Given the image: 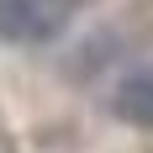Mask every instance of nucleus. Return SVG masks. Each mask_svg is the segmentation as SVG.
Wrapping results in <instances>:
<instances>
[{"label": "nucleus", "mask_w": 153, "mask_h": 153, "mask_svg": "<svg viewBox=\"0 0 153 153\" xmlns=\"http://www.w3.org/2000/svg\"><path fill=\"white\" fill-rule=\"evenodd\" d=\"M111 116L137 132H153V63L122 74V85L111 90Z\"/></svg>", "instance_id": "2"}, {"label": "nucleus", "mask_w": 153, "mask_h": 153, "mask_svg": "<svg viewBox=\"0 0 153 153\" xmlns=\"http://www.w3.org/2000/svg\"><path fill=\"white\" fill-rule=\"evenodd\" d=\"M79 0H0V42L5 48H48L74 27Z\"/></svg>", "instance_id": "1"}]
</instances>
